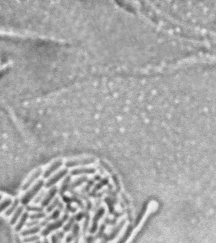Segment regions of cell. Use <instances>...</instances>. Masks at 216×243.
<instances>
[{
    "label": "cell",
    "instance_id": "obj_18",
    "mask_svg": "<svg viewBox=\"0 0 216 243\" xmlns=\"http://www.w3.org/2000/svg\"><path fill=\"white\" fill-rule=\"evenodd\" d=\"M58 203H59V200L58 199H56V200H54V201H53V203L49 206L47 208V212H51L54 208L58 205Z\"/></svg>",
    "mask_w": 216,
    "mask_h": 243
},
{
    "label": "cell",
    "instance_id": "obj_2",
    "mask_svg": "<svg viewBox=\"0 0 216 243\" xmlns=\"http://www.w3.org/2000/svg\"><path fill=\"white\" fill-rule=\"evenodd\" d=\"M95 161V159L92 157L78 159V160H71V161H68L66 162V166L68 167H75V166L82 165H88V164H90L94 163Z\"/></svg>",
    "mask_w": 216,
    "mask_h": 243
},
{
    "label": "cell",
    "instance_id": "obj_22",
    "mask_svg": "<svg viewBox=\"0 0 216 243\" xmlns=\"http://www.w3.org/2000/svg\"><path fill=\"white\" fill-rule=\"evenodd\" d=\"M83 217V214L82 213H79L77 216V218H78V220H80L81 218H82Z\"/></svg>",
    "mask_w": 216,
    "mask_h": 243
},
{
    "label": "cell",
    "instance_id": "obj_4",
    "mask_svg": "<svg viewBox=\"0 0 216 243\" xmlns=\"http://www.w3.org/2000/svg\"><path fill=\"white\" fill-rule=\"evenodd\" d=\"M67 218H68V216L65 215V216H64L63 217L62 219L59 220V221H58L57 222H54V223H53L51 224H50L47 227V228L46 229L44 230V231L42 232V234L46 236V235L49 234L51 232V231H52V230H54V229H57V228H58L59 227H61L62 225V224H63V222L67 219Z\"/></svg>",
    "mask_w": 216,
    "mask_h": 243
},
{
    "label": "cell",
    "instance_id": "obj_16",
    "mask_svg": "<svg viewBox=\"0 0 216 243\" xmlns=\"http://www.w3.org/2000/svg\"><path fill=\"white\" fill-rule=\"evenodd\" d=\"M86 180H87V177H80L79 178L78 180H77L76 181H75L73 184L71 185V188H74L79 185H80L82 183L84 182Z\"/></svg>",
    "mask_w": 216,
    "mask_h": 243
},
{
    "label": "cell",
    "instance_id": "obj_12",
    "mask_svg": "<svg viewBox=\"0 0 216 243\" xmlns=\"http://www.w3.org/2000/svg\"><path fill=\"white\" fill-rule=\"evenodd\" d=\"M19 203V200H15L14 202L12 203V204L9 206L8 208V210L5 212V215L6 216H9L10 215L12 214L15 212V211L18 208V205Z\"/></svg>",
    "mask_w": 216,
    "mask_h": 243
},
{
    "label": "cell",
    "instance_id": "obj_6",
    "mask_svg": "<svg viewBox=\"0 0 216 243\" xmlns=\"http://www.w3.org/2000/svg\"><path fill=\"white\" fill-rule=\"evenodd\" d=\"M62 164V160H61L54 161V163L46 170V172H44V177L45 178L49 177L53 172H54L57 168H58L60 166H61Z\"/></svg>",
    "mask_w": 216,
    "mask_h": 243
},
{
    "label": "cell",
    "instance_id": "obj_19",
    "mask_svg": "<svg viewBox=\"0 0 216 243\" xmlns=\"http://www.w3.org/2000/svg\"><path fill=\"white\" fill-rule=\"evenodd\" d=\"M27 209L31 212H41L42 211V208L38 207H28Z\"/></svg>",
    "mask_w": 216,
    "mask_h": 243
},
{
    "label": "cell",
    "instance_id": "obj_15",
    "mask_svg": "<svg viewBox=\"0 0 216 243\" xmlns=\"http://www.w3.org/2000/svg\"><path fill=\"white\" fill-rule=\"evenodd\" d=\"M70 177H67L65 179V180H64V182H63V184H62V188H61V189H60V194H63L66 191V189H68V184H69V182H70Z\"/></svg>",
    "mask_w": 216,
    "mask_h": 243
},
{
    "label": "cell",
    "instance_id": "obj_10",
    "mask_svg": "<svg viewBox=\"0 0 216 243\" xmlns=\"http://www.w3.org/2000/svg\"><path fill=\"white\" fill-rule=\"evenodd\" d=\"M23 211V206L18 207V208L15 211L13 216H12V217L10 220V224L11 225H14L17 222L19 217L22 215Z\"/></svg>",
    "mask_w": 216,
    "mask_h": 243
},
{
    "label": "cell",
    "instance_id": "obj_3",
    "mask_svg": "<svg viewBox=\"0 0 216 243\" xmlns=\"http://www.w3.org/2000/svg\"><path fill=\"white\" fill-rule=\"evenodd\" d=\"M42 173V169L39 168L38 170H36L32 174H31V176L27 179V180L25 182V183L23 184V185L22 186V190L23 191H26L27 189H29L31 185L34 182V181L37 179L40 175Z\"/></svg>",
    "mask_w": 216,
    "mask_h": 243
},
{
    "label": "cell",
    "instance_id": "obj_5",
    "mask_svg": "<svg viewBox=\"0 0 216 243\" xmlns=\"http://www.w3.org/2000/svg\"><path fill=\"white\" fill-rule=\"evenodd\" d=\"M67 172H68L67 169H63L60 172H59L57 174H56L54 176H53L51 179H50L49 180L47 181V182L46 184V187L50 188V187L52 186L53 184L56 183L58 180H59L63 177H64L66 174Z\"/></svg>",
    "mask_w": 216,
    "mask_h": 243
},
{
    "label": "cell",
    "instance_id": "obj_7",
    "mask_svg": "<svg viewBox=\"0 0 216 243\" xmlns=\"http://www.w3.org/2000/svg\"><path fill=\"white\" fill-rule=\"evenodd\" d=\"M57 192V188L56 187H53L50 191L48 194L46 196V197L44 198L42 202V206H46L50 203L51 200L53 198L54 195Z\"/></svg>",
    "mask_w": 216,
    "mask_h": 243
},
{
    "label": "cell",
    "instance_id": "obj_1",
    "mask_svg": "<svg viewBox=\"0 0 216 243\" xmlns=\"http://www.w3.org/2000/svg\"><path fill=\"white\" fill-rule=\"evenodd\" d=\"M43 184H44V181L42 180L38 181L37 183H36L34 186L23 196L21 200L22 203L25 205H27L34 196L37 194V193L39 192V191L43 186Z\"/></svg>",
    "mask_w": 216,
    "mask_h": 243
},
{
    "label": "cell",
    "instance_id": "obj_14",
    "mask_svg": "<svg viewBox=\"0 0 216 243\" xmlns=\"http://www.w3.org/2000/svg\"><path fill=\"white\" fill-rule=\"evenodd\" d=\"M39 230H40V227H37V226L33 227L30 229H26L24 231H23V232L22 233V236L31 235V234L38 233Z\"/></svg>",
    "mask_w": 216,
    "mask_h": 243
},
{
    "label": "cell",
    "instance_id": "obj_9",
    "mask_svg": "<svg viewBox=\"0 0 216 243\" xmlns=\"http://www.w3.org/2000/svg\"><path fill=\"white\" fill-rule=\"evenodd\" d=\"M29 217V215L28 212L24 213L21 216V218L20 219V221H18V224H17V225H16V227L15 228V231H17V232H18V231H20L22 229V227H23L24 225H25V224H26V222L27 221V218Z\"/></svg>",
    "mask_w": 216,
    "mask_h": 243
},
{
    "label": "cell",
    "instance_id": "obj_13",
    "mask_svg": "<svg viewBox=\"0 0 216 243\" xmlns=\"http://www.w3.org/2000/svg\"><path fill=\"white\" fill-rule=\"evenodd\" d=\"M12 200L10 198H6L0 203V213H2L5 210L7 209L12 204Z\"/></svg>",
    "mask_w": 216,
    "mask_h": 243
},
{
    "label": "cell",
    "instance_id": "obj_17",
    "mask_svg": "<svg viewBox=\"0 0 216 243\" xmlns=\"http://www.w3.org/2000/svg\"><path fill=\"white\" fill-rule=\"evenodd\" d=\"M46 216V214L44 213L41 212H37V213H35L32 215H31L30 216H29V217L31 219H38V218H43Z\"/></svg>",
    "mask_w": 216,
    "mask_h": 243
},
{
    "label": "cell",
    "instance_id": "obj_20",
    "mask_svg": "<svg viewBox=\"0 0 216 243\" xmlns=\"http://www.w3.org/2000/svg\"><path fill=\"white\" fill-rule=\"evenodd\" d=\"M59 212H60V211H59V210L55 211V212L51 215V216L50 217V220H51V219H55V218H58V217H59Z\"/></svg>",
    "mask_w": 216,
    "mask_h": 243
},
{
    "label": "cell",
    "instance_id": "obj_11",
    "mask_svg": "<svg viewBox=\"0 0 216 243\" xmlns=\"http://www.w3.org/2000/svg\"><path fill=\"white\" fill-rule=\"evenodd\" d=\"M95 172V170L94 168H78L75 169L71 171V174L75 176L82 173H94Z\"/></svg>",
    "mask_w": 216,
    "mask_h": 243
},
{
    "label": "cell",
    "instance_id": "obj_23",
    "mask_svg": "<svg viewBox=\"0 0 216 243\" xmlns=\"http://www.w3.org/2000/svg\"><path fill=\"white\" fill-rule=\"evenodd\" d=\"M2 196L0 194V200H1V199H2Z\"/></svg>",
    "mask_w": 216,
    "mask_h": 243
},
{
    "label": "cell",
    "instance_id": "obj_21",
    "mask_svg": "<svg viewBox=\"0 0 216 243\" xmlns=\"http://www.w3.org/2000/svg\"><path fill=\"white\" fill-rule=\"evenodd\" d=\"M52 242H53V243H57L58 242H57V239H56L55 236H53L52 237Z\"/></svg>",
    "mask_w": 216,
    "mask_h": 243
},
{
    "label": "cell",
    "instance_id": "obj_8",
    "mask_svg": "<svg viewBox=\"0 0 216 243\" xmlns=\"http://www.w3.org/2000/svg\"><path fill=\"white\" fill-rule=\"evenodd\" d=\"M104 213V210L101 208L100 209L97 213H96L93 218V223H92V229H91V232L94 233L96 229H97V226H98V222L99 221V220L100 219V218L103 215Z\"/></svg>",
    "mask_w": 216,
    "mask_h": 243
}]
</instances>
